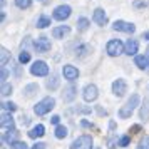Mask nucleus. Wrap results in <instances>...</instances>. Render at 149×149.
Listing matches in <instances>:
<instances>
[{
    "label": "nucleus",
    "mask_w": 149,
    "mask_h": 149,
    "mask_svg": "<svg viewBox=\"0 0 149 149\" xmlns=\"http://www.w3.org/2000/svg\"><path fill=\"white\" fill-rule=\"evenodd\" d=\"M137 106H139V95L132 94L127 99V102L119 109V117H121V119H127V117H131V114L134 112V109L137 107Z\"/></svg>",
    "instance_id": "1"
},
{
    "label": "nucleus",
    "mask_w": 149,
    "mask_h": 149,
    "mask_svg": "<svg viewBox=\"0 0 149 149\" xmlns=\"http://www.w3.org/2000/svg\"><path fill=\"white\" fill-rule=\"evenodd\" d=\"M54 107H55V99L54 97H45V99H42L40 102L35 104L34 112L37 116H45L47 112H50Z\"/></svg>",
    "instance_id": "2"
},
{
    "label": "nucleus",
    "mask_w": 149,
    "mask_h": 149,
    "mask_svg": "<svg viewBox=\"0 0 149 149\" xmlns=\"http://www.w3.org/2000/svg\"><path fill=\"white\" fill-rule=\"evenodd\" d=\"M124 47H126V44H122L119 39H112V40L107 42L106 52H107L111 57H116V55H121L122 52H124Z\"/></svg>",
    "instance_id": "3"
},
{
    "label": "nucleus",
    "mask_w": 149,
    "mask_h": 149,
    "mask_svg": "<svg viewBox=\"0 0 149 149\" xmlns=\"http://www.w3.org/2000/svg\"><path fill=\"white\" fill-rule=\"evenodd\" d=\"M92 144H94L92 137L89 134H84V136H79L77 139L72 141L70 149H92Z\"/></svg>",
    "instance_id": "4"
},
{
    "label": "nucleus",
    "mask_w": 149,
    "mask_h": 149,
    "mask_svg": "<svg viewBox=\"0 0 149 149\" xmlns=\"http://www.w3.org/2000/svg\"><path fill=\"white\" fill-rule=\"evenodd\" d=\"M30 72L32 75H37V77H44V75L49 74V65L44 61H35L30 67Z\"/></svg>",
    "instance_id": "5"
},
{
    "label": "nucleus",
    "mask_w": 149,
    "mask_h": 149,
    "mask_svg": "<svg viewBox=\"0 0 149 149\" xmlns=\"http://www.w3.org/2000/svg\"><path fill=\"white\" fill-rule=\"evenodd\" d=\"M114 30L117 32H126V34H132L136 30V25L134 24H129V22H124V20H116L114 25H112Z\"/></svg>",
    "instance_id": "6"
},
{
    "label": "nucleus",
    "mask_w": 149,
    "mask_h": 149,
    "mask_svg": "<svg viewBox=\"0 0 149 149\" xmlns=\"http://www.w3.org/2000/svg\"><path fill=\"white\" fill-rule=\"evenodd\" d=\"M70 12H72V8L69 7V5H59V7L54 10V19L55 20H65L70 17Z\"/></svg>",
    "instance_id": "7"
},
{
    "label": "nucleus",
    "mask_w": 149,
    "mask_h": 149,
    "mask_svg": "<svg viewBox=\"0 0 149 149\" xmlns=\"http://www.w3.org/2000/svg\"><path fill=\"white\" fill-rule=\"evenodd\" d=\"M84 101L87 102H92L97 99V95H99V91H97V87H95L94 84H89V86H86L84 87Z\"/></svg>",
    "instance_id": "8"
},
{
    "label": "nucleus",
    "mask_w": 149,
    "mask_h": 149,
    "mask_svg": "<svg viewBox=\"0 0 149 149\" xmlns=\"http://www.w3.org/2000/svg\"><path fill=\"white\" fill-rule=\"evenodd\" d=\"M62 74H64V79H67V81L72 82V81H75V79L79 77V70H77V67L67 64V65L62 67Z\"/></svg>",
    "instance_id": "9"
},
{
    "label": "nucleus",
    "mask_w": 149,
    "mask_h": 149,
    "mask_svg": "<svg viewBox=\"0 0 149 149\" xmlns=\"http://www.w3.org/2000/svg\"><path fill=\"white\" fill-rule=\"evenodd\" d=\"M126 91H127V84H126L124 79H117V81H114V84H112V92H114V95L122 97V95L126 94Z\"/></svg>",
    "instance_id": "10"
},
{
    "label": "nucleus",
    "mask_w": 149,
    "mask_h": 149,
    "mask_svg": "<svg viewBox=\"0 0 149 149\" xmlns=\"http://www.w3.org/2000/svg\"><path fill=\"white\" fill-rule=\"evenodd\" d=\"M34 49L37 52H40V54H45L50 50V42L47 40V37H40L39 40L34 42Z\"/></svg>",
    "instance_id": "11"
},
{
    "label": "nucleus",
    "mask_w": 149,
    "mask_h": 149,
    "mask_svg": "<svg viewBox=\"0 0 149 149\" xmlns=\"http://www.w3.org/2000/svg\"><path fill=\"white\" fill-rule=\"evenodd\" d=\"M92 19H94V22L97 24V25H101V27H104V25L107 24V14H106L102 8H95Z\"/></svg>",
    "instance_id": "12"
},
{
    "label": "nucleus",
    "mask_w": 149,
    "mask_h": 149,
    "mask_svg": "<svg viewBox=\"0 0 149 149\" xmlns=\"http://www.w3.org/2000/svg\"><path fill=\"white\" fill-rule=\"evenodd\" d=\"M75 92H77V89H75L74 84L67 86V87L64 89V94H62V99H64V102H72V101H74Z\"/></svg>",
    "instance_id": "13"
},
{
    "label": "nucleus",
    "mask_w": 149,
    "mask_h": 149,
    "mask_svg": "<svg viewBox=\"0 0 149 149\" xmlns=\"http://www.w3.org/2000/svg\"><path fill=\"white\" fill-rule=\"evenodd\" d=\"M69 32H70V27L69 25H59V27H55L52 30V37L54 39H64Z\"/></svg>",
    "instance_id": "14"
},
{
    "label": "nucleus",
    "mask_w": 149,
    "mask_h": 149,
    "mask_svg": "<svg viewBox=\"0 0 149 149\" xmlns=\"http://www.w3.org/2000/svg\"><path fill=\"white\" fill-rule=\"evenodd\" d=\"M137 49H139V44H137V40H136V39H129V40L126 42L124 52H126L127 55H136Z\"/></svg>",
    "instance_id": "15"
},
{
    "label": "nucleus",
    "mask_w": 149,
    "mask_h": 149,
    "mask_svg": "<svg viewBox=\"0 0 149 149\" xmlns=\"http://www.w3.org/2000/svg\"><path fill=\"white\" fill-rule=\"evenodd\" d=\"M2 127L3 129H15V122H14V117L12 114H8V112H3L2 114Z\"/></svg>",
    "instance_id": "16"
},
{
    "label": "nucleus",
    "mask_w": 149,
    "mask_h": 149,
    "mask_svg": "<svg viewBox=\"0 0 149 149\" xmlns=\"http://www.w3.org/2000/svg\"><path fill=\"white\" fill-rule=\"evenodd\" d=\"M45 132V127L42 126V124H37L35 127H32L29 131V137H32V139H37V137H42Z\"/></svg>",
    "instance_id": "17"
},
{
    "label": "nucleus",
    "mask_w": 149,
    "mask_h": 149,
    "mask_svg": "<svg viewBox=\"0 0 149 149\" xmlns=\"http://www.w3.org/2000/svg\"><path fill=\"white\" fill-rule=\"evenodd\" d=\"M17 136H19V132L15 131V129H7V132H3V142H7V144H12V142L17 141Z\"/></svg>",
    "instance_id": "18"
},
{
    "label": "nucleus",
    "mask_w": 149,
    "mask_h": 149,
    "mask_svg": "<svg viewBox=\"0 0 149 149\" xmlns=\"http://www.w3.org/2000/svg\"><path fill=\"white\" fill-rule=\"evenodd\" d=\"M134 64L139 69H148L149 67V61H148V55H136Z\"/></svg>",
    "instance_id": "19"
},
{
    "label": "nucleus",
    "mask_w": 149,
    "mask_h": 149,
    "mask_svg": "<svg viewBox=\"0 0 149 149\" xmlns=\"http://www.w3.org/2000/svg\"><path fill=\"white\" fill-rule=\"evenodd\" d=\"M142 121H149V99H144L142 102V107H141V112H139Z\"/></svg>",
    "instance_id": "20"
},
{
    "label": "nucleus",
    "mask_w": 149,
    "mask_h": 149,
    "mask_svg": "<svg viewBox=\"0 0 149 149\" xmlns=\"http://www.w3.org/2000/svg\"><path fill=\"white\" fill-rule=\"evenodd\" d=\"M89 52H91V47H89L87 44H82V45H79V47L75 49V55L77 57H86Z\"/></svg>",
    "instance_id": "21"
},
{
    "label": "nucleus",
    "mask_w": 149,
    "mask_h": 149,
    "mask_svg": "<svg viewBox=\"0 0 149 149\" xmlns=\"http://www.w3.org/2000/svg\"><path fill=\"white\" fill-rule=\"evenodd\" d=\"M50 25V17H47V15H40L39 17V20H37V27L39 29H45Z\"/></svg>",
    "instance_id": "22"
},
{
    "label": "nucleus",
    "mask_w": 149,
    "mask_h": 149,
    "mask_svg": "<svg viewBox=\"0 0 149 149\" xmlns=\"http://www.w3.org/2000/svg\"><path fill=\"white\" fill-rule=\"evenodd\" d=\"M67 127L65 126H57L55 127V137L57 139H64V137H67Z\"/></svg>",
    "instance_id": "23"
},
{
    "label": "nucleus",
    "mask_w": 149,
    "mask_h": 149,
    "mask_svg": "<svg viewBox=\"0 0 149 149\" xmlns=\"http://www.w3.org/2000/svg\"><path fill=\"white\" fill-rule=\"evenodd\" d=\"M89 25H91V22L86 19V17H81L79 20H77V29L81 30V32H84V30H87Z\"/></svg>",
    "instance_id": "24"
},
{
    "label": "nucleus",
    "mask_w": 149,
    "mask_h": 149,
    "mask_svg": "<svg viewBox=\"0 0 149 149\" xmlns=\"http://www.w3.org/2000/svg\"><path fill=\"white\" fill-rule=\"evenodd\" d=\"M47 87L50 89V91H55V89L59 87V77H57V75H52L47 81Z\"/></svg>",
    "instance_id": "25"
},
{
    "label": "nucleus",
    "mask_w": 149,
    "mask_h": 149,
    "mask_svg": "<svg viewBox=\"0 0 149 149\" xmlns=\"http://www.w3.org/2000/svg\"><path fill=\"white\" fill-rule=\"evenodd\" d=\"M24 92H25V95H27V97H30V95H34L35 92H39V86H37V84H29Z\"/></svg>",
    "instance_id": "26"
},
{
    "label": "nucleus",
    "mask_w": 149,
    "mask_h": 149,
    "mask_svg": "<svg viewBox=\"0 0 149 149\" xmlns=\"http://www.w3.org/2000/svg\"><path fill=\"white\" fill-rule=\"evenodd\" d=\"M29 61H30V54H29L27 50H22L20 55H19V62L20 64H27Z\"/></svg>",
    "instance_id": "27"
},
{
    "label": "nucleus",
    "mask_w": 149,
    "mask_h": 149,
    "mask_svg": "<svg viewBox=\"0 0 149 149\" xmlns=\"http://www.w3.org/2000/svg\"><path fill=\"white\" fill-rule=\"evenodd\" d=\"M137 149H149V136H144L141 141H139Z\"/></svg>",
    "instance_id": "28"
},
{
    "label": "nucleus",
    "mask_w": 149,
    "mask_h": 149,
    "mask_svg": "<svg viewBox=\"0 0 149 149\" xmlns=\"http://www.w3.org/2000/svg\"><path fill=\"white\" fill-rule=\"evenodd\" d=\"M32 3V0H15V5L19 8H29Z\"/></svg>",
    "instance_id": "29"
},
{
    "label": "nucleus",
    "mask_w": 149,
    "mask_h": 149,
    "mask_svg": "<svg viewBox=\"0 0 149 149\" xmlns=\"http://www.w3.org/2000/svg\"><path fill=\"white\" fill-rule=\"evenodd\" d=\"M12 94V86L7 82H2V95H8Z\"/></svg>",
    "instance_id": "30"
},
{
    "label": "nucleus",
    "mask_w": 149,
    "mask_h": 149,
    "mask_svg": "<svg viewBox=\"0 0 149 149\" xmlns=\"http://www.w3.org/2000/svg\"><path fill=\"white\" fill-rule=\"evenodd\" d=\"M10 149H29L27 148V144L25 142H22V141H15L10 144Z\"/></svg>",
    "instance_id": "31"
},
{
    "label": "nucleus",
    "mask_w": 149,
    "mask_h": 149,
    "mask_svg": "<svg viewBox=\"0 0 149 149\" xmlns=\"http://www.w3.org/2000/svg\"><path fill=\"white\" fill-rule=\"evenodd\" d=\"M129 142H131V137H129V136H122V137H119V141H117V146H121V148H126Z\"/></svg>",
    "instance_id": "32"
},
{
    "label": "nucleus",
    "mask_w": 149,
    "mask_h": 149,
    "mask_svg": "<svg viewBox=\"0 0 149 149\" xmlns=\"http://www.w3.org/2000/svg\"><path fill=\"white\" fill-rule=\"evenodd\" d=\"M8 50L5 47H2V67H5V64H7V61H8Z\"/></svg>",
    "instance_id": "33"
},
{
    "label": "nucleus",
    "mask_w": 149,
    "mask_h": 149,
    "mask_svg": "<svg viewBox=\"0 0 149 149\" xmlns=\"http://www.w3.org/2000/svg\"><path fill=\"white\" fill-rule=\"evenodd\" d=\"M2 107H3V111H10V112H14L15 109H17V106H15L14 102H3Z\"/></svg>",
    "instance_id": "34"
},
{
    "label": "nucleus",
    "mask_w": 149,
    "mask_h": 149,
    "mask_svg": "<svg viewBox=\"0 0 149 149\" xmlns=\"http://www.w3.org/2000/svg\"><path fill=\"white\" fill-rule=\"evenodd\" d=\"M7 75H8L7 69H5V67H2V82H5V79H7Z\"/></svg>",
    "instance_id": "35"
},
{
    "label": "nucleus",
    "mask_w": 149,
    "mask_h": 149,
    "mask_svg": "<svg viewBox=\"0 0 149 149\" xmlns=\"http://www.w3.org/2000/svg\"><path fill=\"white\" fill-rule=\"evenodd\" d=\"M32 149H45V144H44V142H37Z\"/></svg>",
    "instance_id": "36"
},
{
    "label": "nucleus",
    "mask_w": 149,
    "mask_h": 149,
    "mask_svg": "<svg viewBox=\"0 0 149 149\" xmlns=\"http://www.w3.org/2000/svg\"><path fill=\"white\" fill-rule=\"evenodd\" d=\"M59 121H61V117H59V116H54V117L50 119V122H52V124H59Z\"/></svg>",
    "instance_id": "37"
},
{
    "label": "nucleus",
    "mask_w": 149,
    "mask_h": 149,
    "mask_svg": "<svg viewBox=\"0 0 149 149\" xmlns=\"http://www.w3.org/2000/svg\"><path fill=\"white\" fill-rule=\"evenodd\" d=\"M134 5L136 7H141V5H146V2L144 0H137V2H134Z\"/></svg>",
    "instance_id": "38"
},
{
    "label": "nucleus",
    "mask_w": 149,
    "mask_h": 149,
    "mask_svg": "<svg viewBox=\"0 0 149 149\" xmlns=\"http://www.w3.org/2000/svg\"><path fill=\"white\" fill-rule=\"evenodd\" d=\"M142 39H144V40H149V32H144V34H142Z\"/></svg>",
    "instance_id": "39"
},
{
    "label": "nucleus",
    "mask_w": 149,
    "mask_h": 149,
    "mask_svg": "<svg viewBox=\"0 0 149 149\" xmlns=\"http://www.w3.org/2000/svg\"><path fill=\"white\" fill-rule=\"evenodd\" d=\"M82 126H84V127H91V124H89L87 121H82Z\"/></svg>",
    "instance_id": "40"
},
{
    "label": "nucleus",
    "mask_w": 149,
    "mask_h": 149,
    "mask_svg": "<svg viewBox=\"0 0 149 149\" xmlns=\"http://www.w3.org/2000/svg\"><path fill=\"white\" fill-rule=\"evenodd\" d=\"M146 55H148V61H149V49H148V54H146Z\"/></svg>",
    "instance_id": "41"
}]
</instances>
